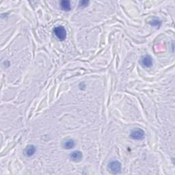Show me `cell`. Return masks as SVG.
<instances>
[{"instance_id":"52a82bcc","label":"cell","mask_w":175,"mask_h":175,"mask_svg":"<svg viewBox=\"0 0 175 175\" xmlns=\"http://www.w3.org/2000/svg\"><path fill=\"white\" fill-rule=\"evenodd\" d=\"M75 146V143L73 140L72 139H66L63 143V147L66 149H71Z\"/></svg>"},{"instance_id":"277c9868","label":"cell","mask_w":175,"mask_h":175,"mask_svg":"<svg viewBox=\"0 0 175 175\" xmlns=\"http://www.w3.org/2000/svg\"><path fill=\"white\" fill-rule=\"evenodd\" d=\"M140 64L143 66L146 67V68H148V67H151L153 64L152 58L148 55H144V56L142 57V58L140 60Z\"/></svg>"},{"instance_id":"3957f363","label":"cell","mask_w":175,"mask_h":175,"mask_svg":"<svg viewBox=\"0 0 175 175\" xmlns=\"http://www.w3.org/2000/svg\"><path fill=\"white\" fill-rule=\"evenodd\" d=\"M108 168L112 173L118 174L121 171V164L117 160L111 161L108 165Z\"/></svg>"},{"instance_id":"8992f818","label":"cell","mask_w":175,"mask_h":175,"mask_svg":"<svg viewBox=\"0 0 175 175\" xmlns=\"http://www.w3.org/2000/svg\"><path fill=\"white\" fill-rule=\"evenodd\" d=\"M70 157H71V160L74 161V162H79L83 157L82 153L79 151H75L70 155Z\"/></svg>"},{"instance_id":"30bf717a","label":"cell","mask_w":175,"mask_h":175,"mask_svg":"<svg viewBox=\"0 0 175 175\" xmlns=\"http://www.w3.org/2000/svg\"><path fill=\"white\" fill-rule=\"evenodd\" d=\"M88 4H89V1H82L79 2V7H81H81L83 8V7L87 6L88 5Z\"/></svg>"},{"instance_id":"5b68a950","label":"cell","mask_w":175,"mask_h":175,"mask_svg":"<svg viewBox=\"0 0 175 175\" xmlns=\"http://www.w3.org/2000/svg\"><path fill=\"white\" fill-rule=\"evenodd\" d=\"M36 148L34 145H30L27 146L24 150V155L27 157H32V155H34V153H36Z\"/></svg>"},{"instance_id":"6da1fadb","label":"cell","mask_w":175,"mask_h":175,"mask_svg":"<svg viewBox=\"0 0 175 175\" xmlns=\"http://www.w3.org/2000/svg\"><path fill=\"white\" fill-rule=\"evenodd\" d=\"M53 32L57 37L58 39L60 41H64L66 38V31L63 26H58L53 29Z\"/></svg>"},{"instance_id":"7a4b0ae2","label":"cell","mask_w":175,"mask_h":175,"mask_svg":"<svg viewBox=\"0 0 175 175\" xmlns=\"http://www.w3.org/2000/svg\"><path fill=\"white\" fill-rule=\"evenodd\" d=\"M144 136H145L144 131L140 128H135L130 134L131 138L136 140H140L144 139Z\"/></svg>"},{"instance_id":"ba28073f","label":"cell","mask_w":175,"mask_h":175,"mask_svg":"<svg viewBox=\"0 0 175 175\" xmlns=\"http://www.w3.org/2000/svg\"><path fill=\"white\" fill-rule=\"evenodd\" d=\"M60 6L62 10H64L65 11H69L71 10V4H70L69 1H62L60 2Z\"/></svg>"},{"instance_id":"9c48e42d","label":"cell","mask_w":175,"mask_h":175,"mask_svg":"<svg viewBox=\"0 0 175 175\" xmlns=\"http://www.w3.org/2000/svg\"><path fill=\"white\" fill-rule=\"evenodd\" d=\"M150 24L151 25H153V26H159V27L161 22H160L159 20L157 19V18H153V19L150 22Z\"/></svg>"}]
</instances>
